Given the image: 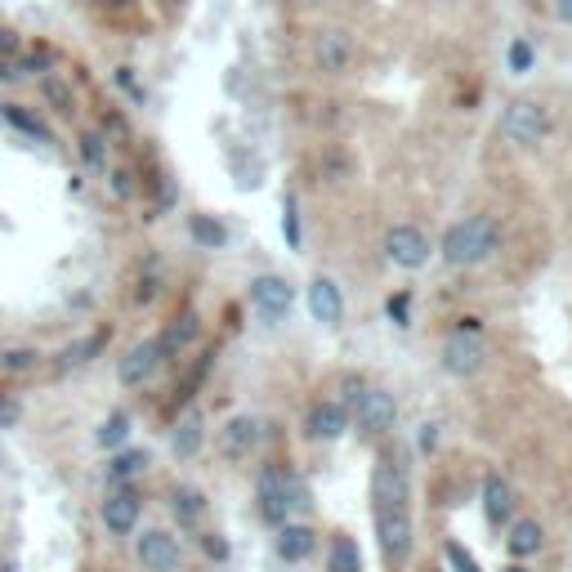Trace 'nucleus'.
Wrapping results in <instances>:
<instances>
[{
  "mask_svg": "<svg viewBox=\"0 0 572 572\" xmlns=\"http://www.w3.org/2000/svg\"><path fill=\"white\" fill-rule=\"evenodd\" d=\"M501 242V228L492 215H470L461 219V224L447 228L443 237V260L456 264V269H474V264H483L492 251H497Z\"/></svg>",
  "mask_w": 572,
  "mask_h": 572,
  "instance_id": "obj_1",
  "label": "nucleus"
},
{
  "mask_svg": "<svg viewBox=\"0 0 572 572\" xmlns=\"http://www.w3.org/2000/svg\"><path fill=\"white\" fill-rule=\"evenodd\" d=\"M488 349H483V336H479V318H465L452 336L443 340V367L452 376H474L483 367Z\"/></svg>",
  "mask_w": 572,
  "mask_h": 572,
  "instance_id": "obj_2",
  "label": "nucleus"
},
{
  "mask_svg": "<svg viewBox=\"0 0 572 572\" xmlns=\"http://www.w3.org/2000/svg\"><path fill=\"white\" fill-rule=\"evenodd\" d=\"M546 130H550L546 108H541V103H532V99L510 103V108H505V117H501V135L510 139V143H519V148H537V143L546 139Z\"/></svg>",
  "mask_w": 572,
  "mask_h": 572,
  "instance_id": "obj_3",
  "label": "nucleus"
},
{
  "mask_svg": "<svg viewBox=\"0 0 572 572\" xmlns=\"http://www.w3.org/2000/svg\"><path fill=\"white\" fill-rule=\"evenodd\" d=\"M376 537L385 559L403 564L412 555V519H407V505H376Z\"/></svg>",
  "mask_w": 572,
  "mask_h": 572,
  "instance_id": "obj_4",
  "label": "nucleus"
},
{
  "mask_svg": "<svg viewBox=\"0 0 572 572\" xmlns=\"http://www.w3.org/2000/svg\"><path fill=\"white\" fill-rule=\"evenodd\" d=\"M291 304H295V291L286 278H278V273L251 278V309L260 313L264 322H282L286 313H291Z\"/></svg>",
  "mask_w": 572,
  "mask_h": 572,
  "instance_id": "obj_5",
  "label": "nucleus"
},
{
  "mask_svg": "<svg viewBox=\"0 0 572 572\" xmlns=\"http://www.w3.org/2000/svg\"><path fill=\"white\" fill-rule=\"evenodd\" d=\"M135 555H139V564L148 568V572H175L179 559H184V550H179V537H175V532L148 528V532H143V537L135 541Z\"/></svg>",
  "mask_w": 572,
  "mask_h": 572,
  "instance_id": "obj_6",
  "label": "nucleus"
},
{
  "mask_svg": "<svg viewBox=\"0 0 572 572\" xmlns=\"http://www.w3.org/2000/svg\"><path fill=\"white\" fill-rule=\"evenodd\" d=\"M139 510H143V501H139V492L130 488V483H112V492H108V501H103V528L112 532V537H130L135 532V523H139Z\"/></svg>",
  "mask_w": 572,
  "mask_h": 572,
  "instance_id": "obj_7",
  "label": "nucleus"
},
{
  "mask_svg": "<svg viewBox=\"0 0 572 572\" xmlns=\"http://www.w3.org/2000/svg\"><path fill=\"white\" fill-rule=\"evenodd\" d=\"M385 255L398 264V269H425L429 264V237L412 224H394L385 233Z\"/></svg>",
  "mask_w": 572,
  "mask_h": 572,
  "instance_id": "obj_8",
  "label": "nucleus"
},
{
  "mask_svg": "<svg viewBox=\"0 0 572 572\" xmlns=\"http://www.w3.org/2000/svg\"><path fill=\"white\" fill-rule=\"evenodd\" d=\"M354 412H358V425L367 429V434H389L394 421H398L394 394H385V389H367V385H362V394L354 398Z\"/></svg>",
  "mask_w": 572,
  "mask_h": 572,
  "instance_id": "obj_9",
  "label": "nucleus"
},
{
  "mask_svg": "<svg viewBox=\"0 0 572 572\" xmlns=\"http://www.w3.org/2000/svg\"><path fill=\"white\" fill-rule=\"evenodd\" d=\"M407 492H412V483H407L403 461L380 456L376 474H371V497H376V505H407Z\"/></svg>",
  "mask_w": 572,
  "mask_h": 572,
  "instance_id": "obj_10",
  "label": "nucleus"
},
{
  "mask_svg": "<svg viewBox=\"0 0 572 572\" xmlns=\"http://www.w3.org/2000/svg\"><path fill=\"white\" fill-rule=\"evenodd\" d=\"M161 340H143V345H135L126 358H121V367H117V376H121V385H148L152 376H157V367H161Z\"/></svg>",
  "mask_w": 572,
  "mask_h": 572,
  "instance_id": "obj_11",
  "label": "nucleus"
},
{
  "mask_svg": "<svg viewBox=\"0 0 572 572\" xmlns=\"http://www.w3.org/2000/svg\"><path fill=\"white\" fill-rule=\"evenodd\" d=\"M313 59H318L322 72H345L349 63H354V41H349L340 27H327V32H318V41H313Z\"/></svg>",
  "mask_w": 572,
  "mask_h": 572,
  "instance_id": "obj_12",
  "label": "nucleus"
},
{
  "mask_svg": "<svg viewBox=\"0 0 572 572\" xmlns=\"http://www.w3.org/2000/svg\"><path fill=\"white\" fill-rule=\"evenodd\" d=\"M260 514L273 528H282L286 514H291V505H286V470H278V465H269L260 474Z\"/></svg>",
  "mask_w": 572,
  "mask_h": 572,
  "instance_id": "obj_13",
  "label": "nucleus"
},
{
  "mask_svg": "<svg viewBox=\"0 0 572 572\" xmlns=\"http://www.w3.org/2000/svg\"><path fill=\"white\" fill-rule=\"evenodd\" d=\"M255 443H260V425H255L251 416H233V421L224 425V434H219V452H224L228 461H246V456L255 452Z\"/></svg>",
  "mask_w": 572,
  "mask_h": 572,
  "instance_id": "obj_14",
  "label": "nucleus"
},
{
  "mask_svg": "<svg viewBox=\"0 0 572 572\" xmlns=\"http://www.w3.org/2000/svg\"><path fill=\"white\" fill-rule=\"evenodd\" d=\"M309 313L318 322H327V327H336V322L345 318V295H340V286L331 278H318L309 286Z\"/></svg>",
  "mask_w": 572,
  "mask_h": 572,
  "instance_id": "obj_15",
  "label": "nucleus"
},
{
  "mask_svg": "<svg viewBox=\"0 0 572 572\" xmlns=\"http://www.w3.org/2000/svg\"><path fill=\"white\" fill-rule=\"evenodd\" d=\"M313 546H318V537H313V528H304V523H282L278 528V555L286 559V564L309 559Z\"/></svg>",
  "mask_w": 572,
  "mask_h": 572,
  "instance_id": "obj_16",
  "label": "nucleus"
},
{
  "mask_svg": "<svg viewBox=\"0 0 572 572\" xmlns=\"http://www.w3.org/2000/svg\"><path fill=\"white\" fill-rule=\"evenodd\" d=\"M0 121H5L9 130H18V135L36 139V143L50 139V126H45V121L36 117L32 108H23V103H0Z\"/></svg>",
  "mask_w": 572,
  "mask_h": 572,
  "instance_id": "obj_17",
  "label": "nucleus"
},
{
  "mask_svg": "<svg viewBox=\"0 0 572 572\" xmlns=\"http://www.w3.org/2000/svg\"><path fill=\"white\" fill-rule=\"evenodd\" d=\"M483 514H488L492 523H505L514 514V488L501 474H488V483H483Z\"/></svg>",
  "mask_w": 572,
  "mask_h": 572,
  "instance_id": "obj_18",
  "label": "nucleus"
},
{
  "mask_svg": "<svg viewBox=\"0 0 572 572\" xmlns=\"http://www.w3.org/2000/svg\"><path fill=\"white\" fill-rule=\"evenodd\" d=\"M345 425H349V412L340 403H318L309 412V434L313 438H327V443H331V438L345 434Z\"/></svg>",
  "mask_w": 572,
  "mask_h": 572,
  "instance_id": "obj_19",
  "label": "nucleus"
},
{
  "mask_svg": "<svg viewBox=\"0 0 572 572\" xmlns=\"http://www.w3.org/2000/svg\"><path fill=\"white\" fill-rule=\"evenodd\" d=\"M170 514H175L179 528H197L206 514V497L197 488H175L170 492Z\"/></svg>",
  "mask_w": 572,
  "mask_h": 572,
  "instance_id": "obj_20",
  "label": "nucleus"
},
{
  "mask_svg": "<svg viewBox=\"0 0 572 572\" xmlns=\"http://www.w3.org/2000/svg\"><path fill=\"white\" fill-rule=\"evenodd\" d=\"M188 237H193L202 251H224L228 246V228L215 215H188Z\"/></svg>",
  "mask_w": 572,
  "mask_h": 572,
  "instance_id": "obj_21",
  "label": "nucleus"
},
{
  "mask_svg": "<svg viewBox=\"0 0 572 572\" xmlns=\"http://www.w3.org/2000/svg\"><path fill=\"white\" fill-rule=\"evenodd\" d=\"M505 550H510L514 559H528L541 550V523L537 519H519L510 528V537H505Z\"/></svg>",
  "mask_w": 572,
  "mask_h": 572,
  "instance_id": "obj_22",
  "label": "nucleus"
},
{
  "mask_svg": "<svg viewBox=\"0 0 572 572\" xmlns=\"http://www.w3.org/2000/svg\"><path fill=\"white\" fill-rule=\"evenodd\" d=\"M143 470H148V452H143V447H130V452L117 447V456L108 461V483H130Z\"/></svg>",
  "mask_w": 572,
  "mask_h": 572,
  "instance_id": "obj_23",
  "label": "nucleus"
},
{
  "mask_svg": "<svg viewBox=\"0 0 572 572\" xmlns=\"http://www.w3.org/2000/svg\"><path fill=\"white\" fill-rule=\"evenodd\" d=\"M202 443H206L202 416H197V412H188L184 421L175 425V456H179V461H188V456H197V452H202Z\"/></svg>",
  "mask_w": 572,
  "mask_h": 572,
  "instance_id": "obj_24",
  "label": "nucleus"
},
{
  "mask_svg": "<svg viewBox=\"0 0 572 572\" xmlns=\"http://www.w3.org/2000/svg\"><path fill=\"white\" fill-rule=\"evenodd\" d=\"M197 331H202L197 313H179V318L170 322V331L161 336V354H179V349H188L197 340Z\"/></svg>",
  "mask_w": 572,
  "mask_h": 572,
  "instance_id": "obj_25",
  "label": "nucleus"
},
{
  "mask_svg": "<svg viewBox=\"0 0 572 572\" xmlns=\"http://www.w3.org/2000/svg\"><path fill=\"white\" fill-rule=\"evenodd\" d=\"M126 438H130V416H126V412H112L108 421L99 425V434H94V443H99V447H108V452H117V447H126Z\"/></svg>",
  "mask_w": 572,
  "mask_h": 572,
  "instance_id": "obj_26",
  "label": "nucleus"
},
{
  "mask_svg": "<svg viewBox=\"0 0 572 572\" xmlns=\"http://www.w3.org/2000/svg\"><path fill=\"white\" fill-rule=\"evenodd\" d=\"M76 152H81V161L90 170H103L108 166V135H103V130H85L81 143H76Z\"/></svg>",
  "mask_w": 572,
  "mask_h": 572,
  "instance_id": "obj_27",
  "label": "nucleus"
},
{
  "mask_svg": "<svg viewBox=\"0 0 572 572\" xmlns=\"http://www.w3.org/2000/svg\"><path fill=\"white\" fill-rule=\"evenodd\" d=\"M41 94H45V99L54 103V108L63 112V117H72V112H76V99H72L68 81H63L59 72H45V76H41Z\"/></svg>",
  "mask_w": 572,
  "mask_h": 572,
  "instance_id": "obj_28",
  "label": "nucleus"
},
{
  "mask_svg": "<svg viewBox=\"0 0 572 572\" xmlns=\"http://www.w3.org/2000/svg\"><path fill=\"white\" fill-rule=\"evenodd\" d=\"M327 568H331V572H362V555H358L354 537H336V541H331Z\"/></svg>",
  "mask_w": 572,
  "mask_h": 572,
  "instance_id": "obj_29",
  "label": "nucleus"
},
{
  "mask_svg": "<svg viewBox=\"0 0 572 572\" xmlns=\"http://www.w3.org/2000/svg\"><path fill=\"white\" fill-rule=\"evenodd\" d=\"M103 345H108V327H99L90 340H76V345L68 349V354H63V362H68V367H81V362H94V354H99Z\"/></svg>",
  "mask_w": 572,
  "mask_h": 572,
  "instance_id": "obj_30",
  "label": "nucleus"
},
{
  "mask_svg": "<svg viewBox=\"0 0 572 572\" xmlns=\"http://www.w3.org/2000/svg\"><path fill=\"white\" fill-rule=\"evenodd\" d=\"M532 63H537V50H532L528 41H510V72L523 76V72L532 68Z\"/></svg>",
  "mask_w": 572,
  "mask_h": 572,
  "instance_id": "obj_31",
  "label": "nucleus"
},
{
  "mask_svg": "<svg viewBox=\"0 0 572 572\" xmlns=\"http://www.w3.org/2000/svg\"><path fill=\"white\" fill-rule=\"evenodd\" d=\"M447 564H452L456 572H483V568H479V559H474L470 550L461 546V541H447Z\"/></svg>",
  "mask_w": 572,
  "mask_h": 572,
  "instance_id": "obj_32",
  "label": "nucleus"
},
{
  "mask_svg": "<svg viewBox=\"0 0 572 572\" xmlns=\"http://www.w3.org/2000/svg\"><path fill=\"white\" fill-rule=\"evenodd\" d=\"M385 309H389V318H394L398 327H412V295H407V291L389 295V304H385Z\"/></svg>",
  "mask_w": 572,
  "mask_h": 572,
  "instance_id": "obj_33",
  "label": "nucleus"
},
{
  "mask_svg": "<svg viewBox=\"0 0 572 572\" xmlns=\"http://www.w3.org/2000/svg\"><path fill=\"white\" fill-rule=\"evenodd\" d=\"M286 505H291V510H300V514L313 505V501H309V488H304L295 474H286Z\"/></svg>",
  "mask_w": 572,
  "mask_h": 572,
  "instance_id": "obj_34",
  "label": "nucleus"
},
{
  "mask_svg": "<svg viewBox=\"0 0 572 572\" xmlns=\"http://www.w3.org/2000/svg\"><path fill=\"white\" fill-rule=\"evenodd\" d=\"M282 233L291 246H300V215H295V197H286L282 202Z\"/></svg>",
  "mask_w": 572,
  "mask_h": 572,
  "instance_id": "obj_35",
  "label": "nucleus"
},
{
  "mask_svg": "<svg viewBox=\"0 0 572 572\" xmlns=\"http://www.w3.org/2000/svg\"><path fill=\"white\" fill-rule=\"evenodd\" d=\"M152 295H157V260H148V269H143V278H139V291H135V300H139V304H148Z\"/></svg>",
  "mask_w": 572,
  "mask_h": 572,
  "instance_id": "obj_36",
  "label": "nucleus"
},
{
  "mask_svg": "<svg viewBox=\"0 0 572 572\" xmlns=\"http://www.w3.org/2000/svg\"><path fill=\"white\" fill-rule=\"evenodd\" d=\"M36 367V349H9L5 354V371H32Z\"/></svg>",
  "mask_w": 572,
  "mask_h": 572,
  "instance_id": "obj_37",
  "label": "nucleus"
},
{
  "mask_svg": "<svg viewBox=\"0 0 572 572\" xmlns=\"http://www.w3.org/2000/svg\"><path fill=\"white\" fill-rule=\"evenodd\" d=\"M112 81H117L135 103H143V85L135 81V68H117V72H112Z\"/></svg>",
  "mask_w": 572,
  "mask_h": 572,
  "instance_id": "obj_38",
  "label": "nucleus"
},
{
  "mask_svg": "<svg viewBox=\"0 0 572 572\" xmlns=\"http://www.w3.org/2000/svg\"><path fill=\"white\" fill-rule=\"evenodd\" d=\"M23 45H27V41L14 32V27H5V23H0V59H14V54L23 50Z\"/></svg>",
  "mask_w": 572,
  "mask_h": 572,
  "instance_id": "obj_39",
  "label": "nucleus"
},
{
  "mask_svg": "<svg viewBox=\"0 0 572 572\" xmlns=\"http://www.w3.org/2000/svg\"><path fill=\"white\" fill-rule=\"evenodd\" d=\"M202 550H206V555H211V559H219V564H224V559H228V541L219 537V532H206V537H202Z\"/></svg>",
  "mask_w": 572,
  "mask_h": 572,
  "instance_id": "obj_40",
  "label": "nucleus"
},
{
  "mask_svg": "<svg viewBox=\"0 0 572 572\" xmlns=\"http://www.w3.org/2000/svg\"><path fill=\"white\" fill-rule=\"evenodd\" d=\"M112 193L130 197V193H135V175H130V170H112Z\"/></svg>",
  "mask_w": 572,
  "mask_h": 572,
  "instance_id": "obj_41",
  "label": "nucleus"
},
{
  "mask_svg": "<svg viewBox=\"0 0 572 572\" xmlns=\"http://www.w3.org/2000/svg\"><path fill=\"white\" fill-rule=\"evenodd\" d=\"M14 421H18V403H5V398H0V429L14 425Z\"/></svg>",
  "mask_w": 572,
  "mask_h": 572,
  "instance_id": "obj_42",
  "label": "nucleus"
},
{
  "mask_svg": "<svg viewBox=\"0 0 572 572\" xmlns=\"http://www.w3.org/2000/svg\"><path fill=\"white\" fill-rule=\"evenodd\" d=\"M438 443V425H421V452H434Z\"/></svg>",
  "mask_w": 572,
  "mask_h": 572,
  "instance_id": "obj_43",
  "label": "nucleus"
},
{
  "mask_svg": "<svg viewBox=\"0 0 572 572\" xmlns=\"http://www.w3.org/2000/svg\"><path fill=\"white\" fill-rule=\"evenodd\" d=\"M555 18H559V23H568V27H572V0H555Z\"/></svg>",
  "mask_w": 572,
  "mask_h": 572,
  "instance_id": "obj_44",
  "label": "nucleus"
},
{
  "mask_svg": "<svg viewBox=\"0 0 572 572\" xmlns=\"http://www.w3.org/2000/svg\"><path fill=\"white\" fill-rule=\"evenodd\" d=\"M94 5H103V9H130L135 0H94Z\"/></svg>",
  "mask_w": 572,
  "mask_h": 572,
  "instance_id": "obj_45",
  "label": "nucleus"
},
{
  "mask_svg": "<svg viewBox=\"0 0 572 572\" xmlns=\"http://www.w3.org/2000/svg\"><path fill=\"white\" fill-rule=\"evenodd\" d=\"M505 572H528V568H523V564H514V568H505Z\"/></svg>",
  "mask_w": 572,
  "mask_h": 572,
  "instance_id": "obj_46",
  "label": "nucleus"
},
{
  "mask_svg": "<svg viewBox=\"0 0 572 572\" xmlns=\"http://www.w3.org/2000/svg\"><path fill=\"white\" fill-rule=\"evenodd\" d=\"M0 572H14V564H0Z\"/></svg>",
  "mask_w": 572,
  "mask_h": 572,
  "instance_id": "obj_47",
  "label": "nucleus"
},
{
  "mask_svg": "<svg viewBox=\"0 0 572 572\" xmlns=\"http://www.w3.org/2000/svg\"><path fill=\"white\" fill-rule=\"evenodd\" d=\"M309 5H322V0H309Z\"/></svg>",
  "mask_w": 572,
  "mask_h": 572,
  "instance_id": "obj_48",
  "label": "nucleus"
},
{
  "mask_svg": "<svg viewBox=\"0 0 572 572\" xmlns=\"http://www.w3.org/2000/svg\"><path fill=\"white\" fill-rule=\"evenodd\" d=\"M429 572H434V568H429Z\"/></svg>",
  "mask_w": 572,
  "mask_h": 572,
  "instance_id": "obj_49",
  "label": "nucleus"
}]
</instances>
